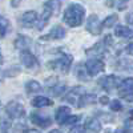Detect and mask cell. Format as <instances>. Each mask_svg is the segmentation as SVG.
<instances>
[{"instance_id":"obj_16","label":"cell","mask_w":133,"mask_h":133,"mask_svg":"<svg viewBox=\"0 0 133 133\" xmlns=\"http://www.w3.org/2000/svg\"><path fill=\"white\" fill-rule=\"evenodd\" d=\"M31 104L35 108H44V107H51L53 105V101L51 98L45 97V96H36L35 98H32Z\"/></svg>"},{"instance_id":"obj_19","label":"cell","mask_w":133,"mask_h":133,"mask_svg":"<svg viewBox=\"0 0 133 133\" xmlns=\"http://www.w3.org/2000/svg\"><path fill=\"white\" fill-rule=\"evenodd\" d=\"M115 35L117 37H125L127 39V37L133 36V31L130 28L125 27V25H117L116 29H115Z\"/></svg>"},{"instance_id":"obj_27","label":"cell","mask_w":133,"mask_h":133,"mask_svg":"<svg viewBox=\"0 0 133 133\" xmlns=\"http://www.w3.org/2000/svg\"><path fill=\"white\" fill-rule=\"evenodd\" d=\"M45 4H47L48 7H51V8H52V11H53V14L56 15V14L59 12V11H60V7H61V0H47Z\"/></svg>"},{"instance_id":"obj_3","label":"cell","mask_w":133,"mask_h":133,"mask_svg":"<svg viewBox=\"0 0 133 133\" xmlns=\"http://www.w3.org/2000/svg\"><path fill=\"white\" fill-rule=\"evenodd\" d=\"M121 81L123 80H121L120 77H117L116 75H107V76L100 77L97 83H98V85L101 87L103 89H105L107 92H110V91L116 89V88H118Z\"/></svg>"},{"instance_id":"obj_17","label":"cell","mask_w":133,"mask_h":133,"mask_svg":"<svg viewBox=\"0 0 133 133\" xmlns=\"http://www.w3.org/2000/svg\"><path fill=\"white\" fill-rule=\"evenodd\" d=\"M97 100V96L93 95V93H85L80 97L79 100V104H77V107L79 108H83V107H87V105H91V104H95Z\"/></svg>"},{"instance_id":"obj_25","label":"cell","mask_w":133,"mask_h":133,"mask_svg":"<svg viewBox=\"0 0 133 133\" xmlns=\"http://www.w3.org/2000/svg\"><path fill=\"white\" fill-rule=\"evenodd\" d=\"M118 68L123 69V71H127V72H133V61L129 60V59H121L118 61Z\"/></svg>"},{"instance_id":"obj_13","label":"cell","mask_w":133,"mask_h":133,"mask_svg":"<svg viewBox=\"0 0 133 133\" xmlns=\"http://www.w3.org/2000/svg\"><path fill=\"white\" fill-rule=\"evenodd\" d=\"M71 116V108L69 107H65V105H61L56 109V113H55V120L56 123L60 124V125H64L65 121L68 120V117Z\"/></svg>"},{"instance_id":"obj_22","label":"cell","mask_w":133,"mask_h":133,"mask_svg":"<svg viewBox=\"0 0 133 133\" xmlns=\"http://www.w3.org/2000/svg\"><path fill=\"white\" fill-rule=\"evenodd\" d=\"M66 91V85L65 84H61V83H57L56 85H53L49 88V92L53 95V96H56V97H60L65 93Z\"/></svg>"},{"instance_id":"obj_23","label":"cell","mask_w":133,"mask_h":133,"mask_svg":"<svg viewBox=\"0 0 133 133\" xmlns=\"http://www.w3.org/2000/svg\"><path fill=\"white\" fill-rule=\"evenodd\" d=\"M8 32H11V23L4 17H0V33H2V37H5V35Z\"/></svg>"},{"instance_id":"obj_10","label":"cell","mask_w":133,"mask_h":133,"mask_svg":"<svg viewBox=\"0 0 133 133\" xmlns=\"http://www.w3.org/2000/svg\"><path fill=\"white\" fill-rule=\"evenodd\" d=\"M66 36V31L61 27V25H55L49 33H47V35H44L40 37V40L43 41H48V40H61Z\"/></svg>"},{"instance_id":"obj_36","label":"cell","mask_w":133,"mask_h":133,"mask_svg":"<svg viewBox=\"0 0 133 133\" xmlns=\"http://www.w3.org/2000/svg\"><path fill=\"white\" fill-rule=\"evenodd\" d=\"M115 133H129V130H128L127 128H120V129H117Z\"/></svg>"},{"instance_id":"obj_21","label":"cell","mask_w":133,"mask_h":133,"mask_svg":"<svg viewBox=\"0 0 133 133\" xmlns=\"http://www.w3.org/2000/svg\"><path fill=\"white\" fill-rule=\"evenodd\" d=\"M76 76H77V79H79L80 81H85L89 79V73H88L87 68H85V64H79L76 66Z\"/></svg>"},{"instance_id":"obj_12","label":"cell","mask_w":133,"mask_h":133,"mask_svg":"<svg viewBox=\"0 0 133 133\" xmlns=\"http://www.w3.org/2000/svg\"><path fill=\"white\" fill-rule=\"evenodd\" d=\"M83 95H85L84 87L77 85V87L73 88V89H71V92L66 95L64 98H65L68 103H71V104H79V100H80V97H81Z\"/></svg>"},{"instance_id":"obj_32","label":"cell","mask_w":133,"mask_h":133,"mask_svg":"<svg viewBox=\"0 0 133 133\" xmlns=\"http://www.w3.org/2000/svg\"><path fill=\"white\" fill-rule=\"evenodd\" d=\"M120 97H123L124 100H127V101L132 103V101H133V92H130V93H127V95H123V96H120Z\"/></svg>"},{"instance_id":"obj_11","label":"cell","mask_w":133,"mask_h":133,"mask_svg":"<svg viewBox=\"0 0 133 133\" xmlns=\"http://www.w3.org/2000/svg\"><path fill=\"white\" fill-rule=\"evenodd\" d=\"M37 21H39V16L36 11H27L20 17V24L24 28H31L33 25H36Z\"/></svg>"},{"instance_id":"obj_5","label":"cell","mask_w":133,"mask_h":133,"mask_svg":"<svg viewBox=\"0 0 133 133\" xmlns=\"http://www.w3.org/2000/svg\"><path fill=\"white\" fill-rule=\"evenodd\" d=\"M20 61L27 69H37L39 68V61L35 57V55L31 53L28 49L20 51Z\"/></svg>"},{"instance_id":"obj_31","label":"cell","mask_w":133,"mask_h":133,"mask_svg":"<svg viewBox=\"0 0 133 133\" xmlns=\"http://www.w3.org/2000/svg\"><path fill=\"white\" fill-rule=\"evenodd\" d=\"M125 21H127L129 25L133 27V12H129V14L125 16Z\"/></svg>"},{"instance_id":"obj_30","label":"cell","mask_w":133,"mask_h":133,"mask_svg":"<svg viewBox=\"0 0 133 133\" xmlns=\"http://www.w3.org/2000/svg\"><path fill=\"white\" fill-rule=\"evenodd\" d=\"M69 133H85V127L76 125V127H73V129H72Z\"/></svg>"},{"instance_id":"obj_2","label":"cell","mask_w":133,"mask_h":133,"mask_svg":"<svg viewBox=\"0 0 133 133\" xmlns=\"http://www.w3.org/2000/svg\"><path fill=\"white\" fill-rule=\"evenodd\" d=\"M73 57L68 53H60V56L57 59H55L52 61L48 63V68L53 69V71H57L61 73H68L71 69V65H72Z\"/></svg>"},{"instance_id":"obj_1","label":"cell","mask_w":133,"mask_h":133,"mask_svg":"<svg viewBox=\"0 0 133 133\" xmlns=\"http://www.w3.org/2000/svg\"><path fill=\"white\" fill-rule=\"evenodd\" d=\"M84 17H85V8L77 3L71 4L64 11V16H63L65 24L71 28L80 27L84 21Z\"/></svg>"},{"instance_id":"obj_14","label":"cell","mask_w":133,"mask_h":133,"mask_svg":"<svg viewBox=\"0 0 133 133\" xmlns=\"http://www.w3.org/2000/svg\"><path fill=\"white\" fill-rule=\"evenodd\" d=\"M130 92H133V77H128V79L123 80L118 87V95L120 96L130 93Z\"/></svg>"},{"instance_id":"obj_34","label":"cell","mask_w":133,"mask_h":133,"mask_svg":"<svg viewBox=\"0 0 133 133\" xmlns=\"http://www.w3.org/2000/svg\"><path fill=\"white\" fill-rule=\"evenodd\" d=\"M98 101L101 103L103 105H105V104H109V103H110V101H109V97H108V96H105V95L100 97V98H98Z\"/></svg>"},{"instance_id":"obj_35","label":"cell","mask_w":133,"mask_h":133,"mask_svg":"<svg viewBox=\"0 0 133 133\" xmlns=\"http://www.w3.org/2000/svg\"><path fill=\"white\" fill-rule=\"evenodd\" d=\"M20 3H21V0H12V2H11V5H12L14 8H17L20 5Z\"/></svg>"},{"instance_id":"obj_33","label":"cell","mask_w":133,"mask_h":133,"mask_svg":"<svg viewBox=\"0 0 133 133\" xmlns=\"http://www.w3.org/2000/svg\"><path fill=\"white\" fill-rule=\"evenodd\" d=\"M127 52L129 53V55H132L133 56V39L128 43V45H127Z\"/></svg>"},{"instance_id":"obj_15","label":"cell","mask_w":133,"mask_h":133,"mask_svg":"<svg viewBox=\"0 0 133 133\" xmlns=\"http://www.w3.org/2000/svg\"><path fill=\"white\" fill-rule=\"evenodd\" d=\"M14 45L16 49H20V51H24V49H28V47L31 45V39L25 35H19L14 43Z\"/></svg>"},{"instance_id":"obj_6","label":"cell","mask_w":133,"mask_h":133,"mask_svg":"<svg viewBox=\"0 0 133 133\" xmlns=\"http://www.w3.org/2000/svg\"><path fill=\"white\" fill-rule=\"evenodd\" d=\"M85 68L89 73V76H97L98 73L104 72L105 63L101 59H89L85 63Z\"/></svg>"},{"instance_id":"obj_7","label":"cell","mask_w":133,"mask_h":133,"mask_svg":"<svg viewBox=\"0 0 133 133\" xmlns=\"http://www.w3.org/2000/svg\"><path fill=\"white\" fill-rule=\"evenodd\" d=\"M29 120H31V123H32V124L37 125V127L41 128V129L48 128V127L52 124V118H51L48 115H45V113H37V112H33V113H31Z\"/></svg>"},{"instance_id":"obj_39","label":"cell","mask_w":133,"mask_h":133,"mask_svg":"<svg viewBox=\"0 0 133 133\" xmlns=\"http://www.w3.org/2000/svg\"><path fill=\"white\" fill-rule=\"evenodd\" d=\"M121 2H123V3H127V2H129V0H121Z\"/></svg>"},{"instance_id":"obj_24","label":"cell","mask_w":133,"mask_h":133,"mask_svg":"<svg viewBox=\"0 0 133 133\" xmlns=\"http://www.w3.org/2000/svg\"><path fill=\"white\" fill-rule=\"evenodd\" d=\"M20 72H21V69H20L19 65H12L3 72V79L4 77H16V76L20 75Z\"/></svg>"},{"instance_id":"obj_18","label":"cell","mask_w":133,"mask_h":133,"mask_svg":"<svg viewBox=\"0 0 133 133\" xmlns=\"http://www.w3.org/2000/svg\"><path fill=\"white\" fill-rule=\"evenodd\" d=\"M85 128L89 129L92 133H100V132H101V123H100L98 118L92 117V118H89V120L87 121Z\"/></svg>"},{"instance_id":"obj_29","label":"cell","mask_w":133,"mask_h":133,"mask_svg":"<svg viewBox=\"0 0 133 133\" xmlns=\"http://www.w3.org/2000/svg\"><path fill=\"white\" fill-rule=\"evenodd\" d=\"M80 121V116H77V115H71L69 117H68V120L65 121V124L64 125H76L77 123Z\"/></svg>"},{"instance_id":"obj_4","label":"cell","mask_w":133,"mask_h":133,"mask_svg":"<svg viewBox=\"0 0 133 133\" xmlns=\"http://www.w3.org/2000/svg\"><path fill=\"white\" fill-rule=\"evenodd\" d=\"M5 112L9 118H21L25 115V109L19 101H9L5 105Z\"/></svg>"},{"instance_id":"obj_26","label":"cell","mask_w":133,"mask_h":133,"mask_svg":"<svg viewBox=\"0 0 133 133\" xmlns=\"http://www.w3.org/2000/svg\"><path fill=\"white\" fill-rule=\"evenodd\" d=\"M117 20H118V17H117V15H109L104 21H103V27H105V28H112L113 25H116V23H117Z\"/></svg>"},{"instance_id":"obj_9","label":"cell","mask_w":133,"mask_h":133,"mask_svg":"<svg viewBox=\"0 0 133 133\" xmlns=\"http://www.w3.org/2000/svg\"><path fill=\"white\" fill-rule=\"evenodd\" d=\"M107 45L104 44V41L101 40V41H98V43H96L93 47H91V48H88L87 49V56H89L91 59H101L104 55H105V52H107Z\"/></svg>"},{"instance_id":"obj_28","label":"cell","mask_w":133,"mask_h":133,"mask_svg":"<svg viewBox=\"0 0 133 133\" xmlns=\"http://www.w3.org/2000/svg\"><path fill=\"white\" fill-rule=\"evenodd\" d=\"M109 108H110V110H113V112H120V110L123 109V104L120 103V100H112V101L109 103Z\"/></svg>"},{"instance_id":"obj_20","label":"cell","mask_w":133,"mask_h":133,"mask_svg":"<svg viewBox=\"0 0 133 133\" xmlns=\"http://www.w3.org/2000/svg\"><path fill=\"white\" fill-rule=\"evenodd\" d=\"M25 91L28 95H32V93H39L41 91V85L40 83H37L36 80H29L27 81L25 84Z\"/></svg>"},{"instance_id":"obj_38","label":"cell","mask_w":133,"mask_h":133,"mask_svg":"<svg viewBox=\"0 0 133 133\" xmlns=\"http://www.w3.org/2000/svg\"><path fill=\"white\" fill-rule=\"evenodd\" d=\"M49 133H63V132H61L60 129H53V130H51Z\"/></svg>"},{"instance_id":"obj_37","label":"cell","mask_w":133,"mask_h":133,"mask_svg":"<svg viewBox=\"0 0 133 133\" xmlns=\"http://www.w3.org/2000/svg\"><path fill=\"white\" fill-rule=\"evenodd\" d=\"M25 133H40L39 130H35V129H31V130H25Z\"/></svg>"},{"instance_id":"obj_8","label":"cell","mask_w":133,"mask_h":133,"mask_svg":"<svg viewBox=\"0 0 133 133\" xmlns=\"http://www.w3.org/2000/svg\"><path fill=\"white\" fill-rule=\"evenodd\" d=\"M87 31L92 33L95 36H98L103 31V23L100 21V19L97 17V15H91L87 19Z\"/></svg>"}]
</instances>
